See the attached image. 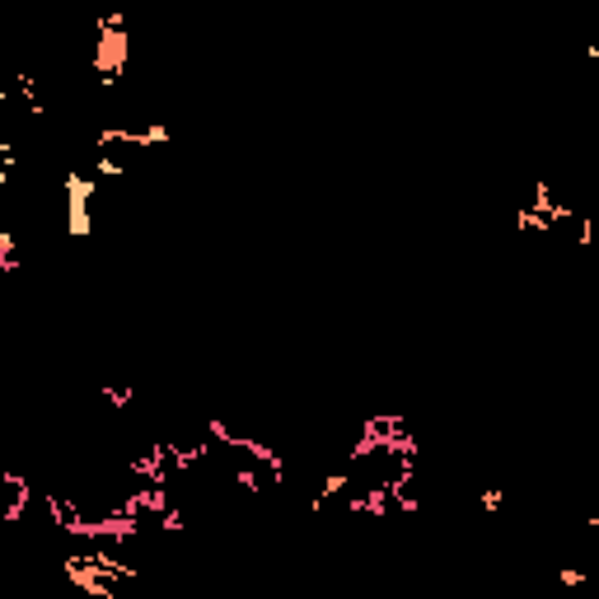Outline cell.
<instances>
[{
  "instance_id": "6da1fadb",
  "label": "cell",
  "mask_w": 599,
  "mask_h": 599,
  "mask_svg": "<svg viewBox=\"0 0 599 599\" xmlns=\"http://www.w3.org/2000/svg\"><path fill=\"white\" fill-rule=\"evenodd\" d=\"M33 487L19 478V473H0V525H19V515L29 506Z\"/></svg>"
}]
</instances>
